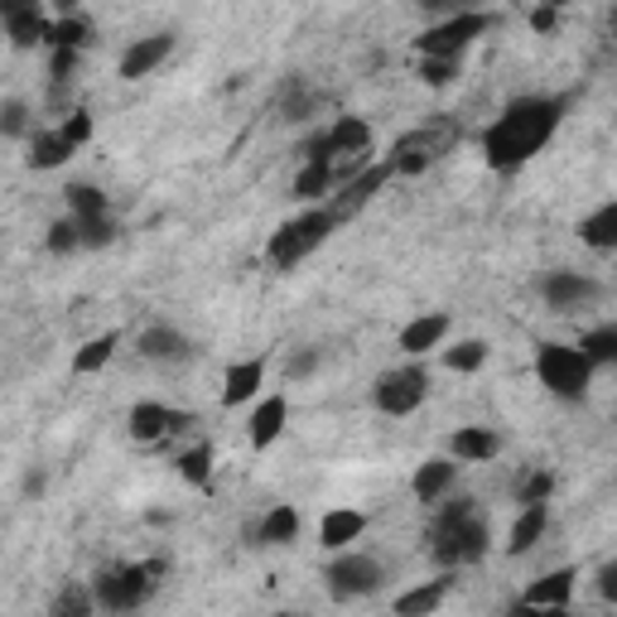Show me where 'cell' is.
Returning a JSON list of instances; mask_svg holds the SVG:
<instances>
[{
    "mask_svg": "<svg viewBox=\"0 0 617 617\" xmlns=\"http://www.w3.org/2000/svg\"><path fill=\"white\" fill-rule=\"evenodd\" d=\"M564 107H570L564 97H517L488 130H482V155H488V164L502 169V174L531 164L535 155L555 140Z\"/></svg>",
    "mask_w": 617,
    "mask_h": 617,
    "instance_id": "cell-1",
    "label": "cell"
},
{
    "mask_svg": "<svg viewBox=\"0 0 617 617\" xmlns=\"http://www.w3.org/2000/svg\"><path fill=\"white\" fill-rule=\"evenodd\" d=\"M488 550H492V531H488V521L478 517V502H472V497L444 502L435 526H429V555H435L444 570H464V564H478Z\"/></svg>",
    "mask_w": 617,
    "mask_h": 617,
    "instance_id": "cell-2",
    "label": "cell"
},
{
    "mask_svg": "<svg viewBox=\"0 0 617 617\" xmlns=\"http://www.w3.org/2000/svg\"><path fill=\"white\" fill-rule=\"evenodd\" d=\"M164 560L150 564H116V570L97 574V588H92V603H102L107 613H136L140 603L150 598V588L160 584Z\"/></svg>",
    "mask_w": 617,
    "mask_h": 617,
    "instance_id": "cell-3",
    "label": "cell"
},
{
    "mask_svg": "<svg viewBox=\"0 0 617 617\" xmlns=\"http://www.w3.org/2000/svg\"><path fill=\"white\" fill-rule=\"evenodd\" d=\"M333 227H338V222L328 217L323 208H309V213H299L295 222H285V227L270 236L266 260H270L275 270H295L309 252H319V246L328 242V232H333Z\"/></svg>",
    "mask_w": 617,
    "mask_h": 617,
    "instance_id": "cell-4",
    "label": "cell"
},
{
    "mask_svg": "<svg viewBox=\"0 0 617 617\" xmlns=\"http://www.w3.org/2000/svg\"><path fill=\"white\" fill-rule=\"evenodd\" d=\"M535 376L550 396L560 401H584L588 382H594V366L579 358V348H564V343H541L535 348Z\"/></svg>",
    "mask_w": 617,
    "mask_h": 617,
    "instance_id": "cell-5",
    "label": "cell"
},
{
    "mask_svg": "<svg viewBox=\"0 0 617 617\" xmlns=\"http://www.w3.org/2000/svg\"><path fill=\"white\" fill-rule=\"evenodd\" d=\"M449 146H454V130H439V126L405 130L396 146H391V155H386V169L391 174H425L429 164H439V155Z\"/></svg>",
    "mask_w": 617,
    "mask_h": 617,
    "instance_id": "cell-6",
    "label": "cell"
},
{
    "mask_svg": "<svg viewBox=\"0 0 617 617\" xmlns=\"http://www.w3.org/2000/svg\"><path fill=\"white\" fill-rule=\"evenodd\" d=\"M429 396V372L425 366H396V372H382L372 386V401L382 415H415Z\"/></svg>",
    "mask_w": 617,
    "mask_h": 617,
    "instance_id": "cell-7",
    "label": "cell"
},
{
    "mask_svg": "<svg viewBox=\"0 0 617 617\" xmlns=\"http://www.w3.org/2000/svg\"><path fill=\"white\" fill-rule=\"evenodd\" d=\"M488 15L482 10H468V15H454V20H444V24H435V30H425L415 39V49H419V58H454L458 63V54L478 39L482 30H488Z\"/></svg>",
    "mask_w": 617,
    "mask_h": 617,
    "instance_id": "cell-8",
    "label": "cell"
},
{
    "mask_svg": "<svg viewBox=\"0 0 617 617\" xmlns=\"http://www.w3.org/2000/svg\"><path fill=\"white\" fill-rule=\"evenodd\" d=\"M382 584H386V570L372 555H358V550H343L328 564V594L333 598H366Z\"/></svg>",
    "mask_w": 617,
    "mask_h": 617,
    "instance_id": "cell-9",
    "label": "cell"
},
{
    "mask_svg": "<svg viewBox=\"0 0 617 617\" xmlns=\"http://www.w3.org/2000/svg\"><path fill=\"white\" fill-rule=\"evenodd\" d=\"M386 179H391V169L386 164H366L358 179H348V183H338V193H333V203L323 208L333 222H348V217H358L366 203L376 199V193L386 189Z\"/></svg>",
    "mask_w": 617,
    "mask_h": 617,
    "instance_id": "cell-10",
    "label": "cell"
},
{
    "mask_svg": "<svg viewBox=\"0 0 617 617\" xmlns=\"http://www.w3.org/2000/svg\"><path fill=\"white\" fill-rule=\"evenodd\" d=\"M541 295H545V305H550V309L570 313V309L594 305V299H598L603 290H598L594 275H579V270H550L545 280H541Z\"/></svg>",
    "mask_w": 617,
    "mask_h": 617,
    "instance_id": "cell-11",
    "label": "cell"
},
{
    "mask_svg": "<svg viewBox=\"0 0 617 617\" xmlns=\"http://www.w3.org/2000/svg\"><path fill=\"white\" fill-rule=\"evenodd\" d=\"M183 425H193V415L174 411V405H160V401H140L130 405V435L140 444H160L169 435H179Z\"/></svg>",
    "mask_w": 617,
    "mask_h": 617,
    "instance_id": "cell-12",
    "label": "cell"
},
{
    "mask_svg": "<svg viewBox=\"0 0 617 617\" xmlns=\"http://www.w3.org/2000/svg\"><path fill=\"white\" fill-rule=\"evenodd\" d=\"M323 146H328V164L358 160V155L372 150V126H366L362 116H338V121L323 130Z\"/></svg>",
    "mask_w": 617,
    "mask_h": 617,
    "instance_id": "cell-13",
    "label": "cell"
},
{
    "mask_svg": "<svg viewBox=\"0 0 617 617\" xmlns=\"http://www.w3.org/2000/svg\"><path fill=\"white\" fill-rule=\"evenodd\" d=\"M169 54H174V34H146V39H136V44L121 54V77H126V83H140V77H150Z\"/></svg>",
    "mask_w": 617,
    "mask_h": 617,
    "instance_id": "cell-14",
    "label": "cell"
},
{
    "mask_svg": "<svg viewBox=\"0 0 617 617\" xmlns=\"http://www.w3.org/2000/svg\"><path fill=\"white\" fill-rule=\"evenodd\" d=\"M0 24L15 49H34L49 39V15L39 6H0Z\"/></svg>",
    "mask_w": 617,
    "mask_h": 617,
    "instance_id": "cell-15",
    "label": "cell"
},
{
    "mask_svg": "<svg viewBox=\"0 0 617 617\" xmlns=\"http://www.w3.org/2000/svg\"><path fill=\"white\" fill-rule=\"evenodd\" d=\"M449 454H454V464H492L502 454V435L488 425H464L449 439Z\"/></svg>",
    "mask_w": 617,
    "mask_h": 617,
    "instance_id": "cell-16",
    "label": "cell"
},
{
    "mask_svg": "<svg viewBox=\"0 0 617 617\" xmlns=\"http://www.w3.org/2000/svg\"><path fill=\"white\" fill-rule=\"evenodd\" d=\"M140 358L146 362H189L193 358V343L169 323H155L140 333Z\"/></svg>",
    "mask_w": 617,
    "mask_h": 617,
    "instance_id": "cell-17",
    "label": "cell"
},
{
    "mask_svg": "<svg viewBox=\"0 0 617 617\" xmlns=\"http://www.w3.org/2000/svg\"><path fill=\"white\" fill-rule=\"evenodd\" d=\"M449 588H454L449 574H439V579H429V584H415V588H405V594L391 603V613L396 617H435L439 603L449 598Z\"/></svg>",
    "mask_w": 617,
    "mask_h": 617,
    "instance_id": "cell-18",
    "label": "cell"
},
{
    "mask_svg": "<svg viewBox=\"0 0 617 617\" xmlns=\"http://www.w3.org/2000/svg\"><path fill=\"white\" fill-rule=\"evenodd\" d=\"M574 579H579L574 570H550L526 588V594H521V603H526V608H570Z\"/></svg>",
    "mask_w": 617,
    "mask_h": 617,
    "instance_id": "cell-19",
    "label": "cell"
},
{
    "mask_svg": "<svg viewBox=\"0 0 617 617\" xmlns=\"http://www.w3.org/2000/svg\"><path fill=\"white\" fill-rule=\"evenodd\" d=\"M444 338H449V313H419L415 323L401 328V352H411V358H425V352L439 348Z\"/></svg>",
    "mask_w": 617,
    "mask_h": 617,
    "instance_id": "cell-20",
    "label": "cell"
},
{
    "mask_svg": "<svg viewBox=\"0 0 617 617\" xmlns=\"http://www.w3.org/2000/svg\"><path fill=\"white\" fill-rule=\"evenodd\" d=\"M454 482H458V464H454V458H429V464L415 468L411 492L419 497V502H439V497L449 492Z\"/></svg>",
    "mask_w": 617,
    "mask_h": 617,
    "instance_id": "cell-21",
    "label": "cell"
},
{
    "mask_svg": "<svg viewBox=\"0 0 617 617\" xmlns=\"http://www.w3.org/2000/svg\"><path fill=\"white\" fill-rule=\"evenodd\" d=\"M362 531H366V517L352 507H333V511H323V521H319V541L328 550H348Z\"/></svg>",
    "mask_w": 617,
    "mask_h": 617,
    "instance_id": "cell-22",
    "label": "cell"
},
{
    "mask_svg": "<svg viewBox=\"0 0 617 617\" xmlns=\"http://www.w3.org/2000/svg\"><path fill=\"white\" fill-rule=\"evenodd\" d=\"M285 419H290V401L285 396L260 401L256 415H252V449H270V444L285 435Z\"/></svg>",
    "mask_w": 617,
    "mask_h": 617,
    "instance_id": "cell-23",
    "label": "cell"
},
{
    "mask_svg": "<svg viewBox=\"0 0 617 617\" xmlns=\"http://www.w3.org/2000/svg\"><path fill=\"white\" fill-rule=\"evenodd\" d=\"M260 382H266V362L252 358V362H236L227 366V382H222V405H242V401H252Z\"/></svg>",
    "mask_w": 617,
    "mask_h": 617,
    "instance_id": "cell-24",
    "label": "cell"
},
{
    "mask_svg": "<svg viewBox=\"0 0 617 617\" xmlns=\"http://www.w3.org/2000/svg\"><path fill=\"white\" fill-rule=\"evenodd\" d=\"M545 526H550V507H545V502H535V507H521V517H517V526H511V541H507V550H511V555H531V550L541 545Z\"/></svg>",
    "mask_w": 617,
    "mask_h": 617,
    "instance_id": "cell-25",
    "label": "cell"
},
{
    "mask_svg": "<svg viewBox=\"0 0 617 617\" xmlns=\"http://www.w3.org/2000/svg\"><path fill=\"white\" fill-rule=\"evenodd\" d=\"M73 146L58 136V130H39V136H30V155H24V164L30 169H58L73 160Z\"/></svg>",
    "mask_w": 617,
    "mask_h": 617,
    "instance_id": "cell-26",
    "label": "cell"
},
{
    "mask_svg": "<svg viewBox=\"0 0 617 617\" xmlns=\"http://www.w3.org/2000/svg\"><path fill=\"white\" fill-rule=\"evenodd\" d=\"M579 242L594 246V252H613L617 246V203H603L598 213H588L579 222Z\"/></svg>",
    "mask_w": 617,
    "mask_h": 617,
    "instance_id": "cell-27",
    "label": "cell"
},
{
    "mask_svg": "<svg viewBox=\"0 0 617 617\" xmlns=\"http://www.w3.org/2000/svg\"><path fill=\"white\" fill-rule=\"evenodd\" d=\"M49 49H83L92 44V24H87V15H77V10H68L63 20H49V39H44Z\"/></svg>",
    "mask_w": 617,
    "mask_h": 617,
    "instance_id": "cell-28",
    "label": "cell"
},
{
    "mask_svg": "<svg viewBox=\"0 0 617 617\" xmlns=\"http://www.w3.org/2000/svg\"><path fill=\"white\" fill-rule=\"evenodd\" d=\"M68 217L73 222H92V217H107V193L97 183H68Z\"/></svg>",
    "mask_w": 617,
    "mask_h": 617,
    "instance_id": "cell-29",
    "label": "cell"
},
{
    "mask_svg": "<svg viewBox=\"0 0 617 617\" xmlns=\"http://www.w3.org/2000/svg\"><path fill=\"white\" fill-rule=\"evenodd\" d=\"M579 358L588 366H613L617 362V328L603 323V328H594V333H584L579 338Z\"/></svg>",
    "mask_w": 617,
    "mask_h": 617,
    "instance_id": "cell-30",
    "label": "cell"
},
{
    "mask_svg": "<svg viewBox=\"0 0 617 617\" xmlns=\"http://www.w3.org/2000/svg\"><path fill=\"white\" fill-rule=\"evenodd\" d=\"M333 189H338V183H333V164H305V169H299V179H295V199L299 203H319Z\"/></svg>",
    "mask_w": 617,
    "mask_h": 617,
    "instance_id": "cell-31",
    "label": "cell"
},
{
    "mask_svg": "<svg viewBox=\"0 0 617 617\" xmlns=\"http://www.w3.org/2000/svg\"><path fill=\"white\" fill-rule=\"evenodd\" d=\"M179 478L189 482V488H213V444H193L189 454L179 458Z\"/></svg>",
    "mask_w": 617,
    "mask_h": 617,
    "instance_id": "cell-32",
    "label": "cell"
},
{
    "mask_svg": "<svg viewBox=\"0 0 617 617\" xmlns=\"http://www.w3.org/2000/svg\"><path fill=\"white\" fill-rule=\"evenodd\" d=\"M260 541L266 545H295L299 541V511L295 507H270V517L260 521Z\"/></svg>",
    "mask_w": 617,
    "mask_h": 617,
    "instance_id": "cell-33",
    "label": "cell"
},
{
    "mask_svg": "<svg viewBox=\"0 0 617 617\" xmlns=\"http://www.w3.org/2000/svg\"><path fill=\"white\" fill-rule=\"evenodd\" d=\"M111 352H116V333H102V338H92V343H83V348H77V358H73V372H83V376L102 372V366L111 362Z\"/></svg>",
    "mask_w": 617,
    "mask_h": 617,
    "instance_id": "cell-34",
    "label": "cell"
},
{
    "mask_svg": "<svg viewBox=\"0 0 617 617\" xmlns=\"http://www.w3.org/2000/svg\"><path fill=\"white\" fill-rule=\"evenodd\" d=\"M482 362H488V343H482V338H468V343L444 352V366H449V372H478Z\"/></svg>",
    "mask_w": 617,
    "mask_h": 617,
    "instance_id": "cell-35",
    "label": "cell"
},
{
    "mask_svg": "<svg viewBox=\"0 0 617 617\" xmlns=\"http://www.w3.org/2000/svg\"><path fill=\"white\" fill-rule=\"evenodd\" d=\"M49 617H92V594H87L83 584H68V588H63V594L54 598Z\"/></svg>",
    "mask_w": 617,
    "mask_h": 617,
    "instance_id": "cell-36",
    "label": "cell"
},
{
    "mask_svg": "<svg viewBox=\"0 0 617 617\" xmlns=\"http://www.w3.org/2000/svg\"><path fill=\"white\" fill-rule=\"evenodd\" d=\"M111 242H116V222L111 217L77 222V246H83V252H97V246H111Z\"/></svg>",
    "mask_w": 617,
    "mask_h": 617,
    "instance_id": "cell-37",
    "label": "cell"
},
{
    "mask_svg": "<svg viewBox=\"0 0 617 617\" xmlns=\"http://www.w3.org/2000/svg\"><path fill=\"white\" fill-rule=\"evenodd\" d=\"M49 252H54V256L83 252V246H77V222L73 217H63V222H54V227H49Z\"/></svg>",
    "mask_w": 617,
    "mask_h": 617,
    "instance_id": "cell-38",
    "label": "cell"
},
{
    "mask_svg": "<svg viewBox=\"0 0 617 617\" xmlns=\"http://www.w3.org/2000/svg\"><path fill=\"white\" fill-rule=\"evenodd\" d=\"M0 136H30V107L24 102H6L0 107Z\"/></svg>",
    "mask_w": 617,
    "mask_h": 617,
    "instance_id": "cell-39",
    "label": "cell"
},
{
    "mask_svg": "<svg viewBox=\"0 0 617 617\" xmlns=\"http://www.w3.org/2000/svg\"><path fill=\"white\" fill-rule=\"evenodd\" d=\"M58 136L68 140L73 150L87 146V140H92V116L87 111H68V116H63V126H58Z\"/></svg>",
    "mask_w": 617,
    "mask_h": 617,
    "instance_id": "cell-40",
    "label": "cell"
},
{
    "mask_svg": "<svg viewBox=\"0 0 617 617\" xmlns=\"http://www.w3.org/2000/svg\"><path fill=\"white\" fill-rule=\"evenodd\" d=\"M454 73H458L454 58H419V77H425L429 87H449Z\"/></svg>",
    "mask_w": 617,
    "mask_h": 617,
    "instance_id": "cell-41",
    "label": "cell"
},
{
    "mask_svg": "<svg viewBox=\"0 0 617 617\" xmlns=\"http://www.w3.org/2000/svg\"><path fill=\"white\" fill-rule=\"evenodd\" d=\"M550 492H555V478H550V472H531V478H526V488H521V507L550 502Z\"/></svg>",
    "mask_w": 617,
    "mask_h": 617,
    "instance_id": "cell-42",
    "label": "cell"
},
{
    "mask_svg": "<svg viewBox=\"0 0 617 617\" xmlns=\"http://www.w3.org/2000/svg\"><path fill=\"white\" fill-rule=\"evenodd\" d=\"M49 73H54V83H68L77 73V49H54V58H49Z\"/></svg>",
    "mask_w": 617,
    "mask_h": 617,
    "instance_id": "cell-43",
    "label": "cell"
},
{
    "mask_svg": "<svg viewBox=\"0 0 617 617\" xmlns=\"http://www.w3.org/2000/svg\"><path fill=\"white\" fill-rule=\"evenodd\" d=\"M313 366H319V352H313V348H299L295 358L285 362V372H290L295 382H299V376H313Z\"/></svg>",
    "mask_w": 617,
    "mask_h": 617,
    "instance_id": "cell-44",
    "label": "cell"
},
{
    "mask_svg": "<svg viewBox=\"0 0 617 617\" xmlns=\"http://www.w3.org/2000/svg\"><path fill=\"white\" fill-rule=\"evenodd\" d=\"M555 20H560V10H555V6H545V10H531V30H535V34L555 30Z\"/></svg>",
    "mask_w": 617,
    "mask_h": 617,
    "instance_id": "cell-45",
    "label": "cell"
},
{
    "mask_svg": "<svg viewBox=\"0 0 617 617\" xmlns=\"http://www.w3.org/2000/svg\"><path fill=\"white\" fill-rule=\"evenodd\" d=\"M598 588H603V598H617V564H603V574H598Z\"/></svg>",
    "mask_w": 617,
    "mask_h": 617,
    "instance_id": "cell-46",
    "label": "cell"
},
{
    "mask_svg": "<svg viewBox=\"0 0 617 617\" xmlns=\"http://www.w3.org/2000/svg\"><path fill=\"white\" fill-rule=\"evenodd\" d=\"M44 492V472H30V478H24V497H39Z\"/></svg>",
    "mask_w": 617,
    "mask_h": 617,
    "instance_id": "cell-47",
    "label": "cell"
},
{
    "mask_svg": "<svg viewBox=\"0 0 617 617\" xmlns=\"http://www.w3.org/2000/svg\"><path fill=\"white\" fill-rule=\"evenodd\" d=\"M535 617H570V608H541Z\"/></svg>",
    "mask_w": 617,
    "mask_h": 617,
    "instance_id": "cell-48",
    "label": "cell"
},
{
    "mask_svg": "<svg viewBox=\"0 0 617 617\" xmlns=\"http://www.w3.org/2000/svg\"><path fill=\"white\" fill-rule=\"evenodd\" d=\"M275 617H295V613H275Z\"/></svg>",
    "mask_w": 617,
    "mask_h": 617,
    "instance_id": "cell-49",
    "label": "cell"
}]
</instances>
